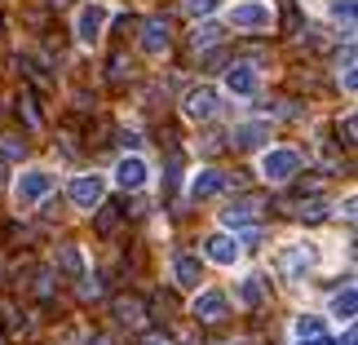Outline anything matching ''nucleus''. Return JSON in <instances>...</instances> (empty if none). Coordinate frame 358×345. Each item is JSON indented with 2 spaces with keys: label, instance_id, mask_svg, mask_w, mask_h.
Returning a JSON list of instances; mask_svg holds the SVG:
<instances>
[{
  "label": "nucleus",
  "instance_id": "2eb2a0df",
  "mask_svg": "<svg viewBox=\"0 0 358 345\" xmlns=\"http://www.w3.org/2000/svg\"><path fill=\"white\" fill-rule=\"evenodd\" d=\"M230 146H235V150H266L270 146V120H243V124H235Z\"/></svg>",
  "mask_w": 358,
  "mask_h": 345
},
{
  "label": "nucleus",
  "instance_id": "20e7f679",
  "mask_svg": "<svg viewBox=\"0 0 358 345\" xmlns=\"http://www.w3.org/2000/svg\"><path fill=\"white\" fill-rule=\"evenodd\" d=\"M226 27H235V31H270L274 27V5L270 0H235V5L226 9Z\"/></svg>",
  "mask_w": 358,
  "mask_h": 345
},
{
  "label": "nucleus",
  "instance_id": "1a4fd4ad",
  "mask_svg": "<svg viewBox=\"0 0 358 345\" xmlns=\"http://www.w3.org/2000/svg\"><path fill=\"white\" fill-rule=\"evenodd\" d=\"M222 89H226L235 102H252L257 93H261V71H257L252 62H230V66H226Z\"/></svg>",
  "mask_w": 358,
  "mask_h": 345
},
{
  "label": "nucleus",
  "instance_id": "f8f14e48",
  "mask_svg": "<svg viewBox=\"0 0 358 345\" xmlns=\"http://www.w3.org/2000/svg\"><path fill=\"white\" fill-rule=\"evenodd\" d=\"M169 274H173V283L182 288V293H199V288H203V261H199V253H173Z\"/></svg>",
  "mask_w": 358,
  "mask_h": 345
},
{
  "label": "nucleus",
  "instance_id": "f257e3e1",
  "mask_svg": "<svg viewBox=\"0 0 358 345\" xmlns=\"http://www.w3.org/2000/svg\"><path fill=\"white\" fill-rule=\"evenodd\" d=\"M319 261H323V248L314 239H287L279 253H274V270H279L287 283H301L319 270Z\"/></svg>",
  "mask_w": 358,
  "mask_h": 345
},
{
  "label": "nucleus",
  "instance_id": "9b49d317",
  "mask_svg": "<svg viewBox=\"0 0 358 345\" xmlns=\"http://www.w3.org/2000/svg\"><path fill=\"white\" fill-rule=\"evenodd\" d=\"M182 111H186L190 124H208V120H217V111H222V93H217L213 85H199V89L186 93Z\"/></svg>",
  "mask_w": 358,
  "mask_h": 345
},
{
  "label": "nucleus",
  "instance_id": "a211bd4d",
  "mask_svg": "<svg viewBox=\"0 0 358 345\" xmlns=\"http://www.w3.org/2000/svg\"><path fill=\"white\" fill-rule=\"evenodd\" d=\"M257 217H261V204H257L252 195H243V199H235V204H230V209H222V226L239 234L243 226H252Z\"/></svg>",
  "mask_w": 358,
  "mask_h": 345
},
{
  "label": "nucleus",
  "instance_id": "cd10ccee",
  "mask_svg": "<svg viewBox=\"0 0 358 345\" xmlns=\"http://www.w3.org/2000/svg\"><path fill=\"white\" fill-rule=\"evenodd\" d=\"M336 345H354V323H350V328H345V337H341V341H336Z\"/></svg>",
  "mask_w": 358,
  "mask_h": 345
},
{
  "label": "nucleus",
  "instance_id": "473e14b6",
  "mask_svg": "<svg viewBox=\"0 0 358 345\" xmlns=\"http://www.w3.org/2000/svg\"><path fill=\"white\" fill-rule=\"evenodd\" d=\"M332 5H341V0H332Z\"/></svg>",
  "mask_w": 358,
  "mask_h": 345
},
{
  "label": "nucleus",
  "instance_id": "2f4dec72",
  "mask_svg": "<svg viewBox=\"0 0 358 345\" xmlns=\"http://www.w3.org/2000/svg\"><path fill=\"white\" fill-rule=\"evenodd\" d=\"M0 31H5V18H0Z\"/></svg>",
  "mask_w": 358,
  "mask_h": 345
},
{
  "label": "nucleus",
  "instance_id": "c756f323",
  "mask_svg": "<svg viewBox=\"0 0 358 345\" xmlns=\"http://www.w3.org/2000/svg\"><path fill=\"white\" fill-rule=\"evenodd\" d=\"M49 5H58V9H62V5H66V0H49Z\"/></svg>",
  "mask_w": 358,
  "mask_h": 345
},
{
  "label": "nucleus",
  "instance_id": "aec40b11",
  "mask_svg": "<svg viewBox=\"0 0 358 345\" xmlns=\"http://www.w3.org/2000/svg\"><path fill=\"white\" fill-rule=\"evenodd\" d=\"M222 40H226V31H222V22H208V18H203L199 27H195V31H190V49H213V45H222Z\"/></svg>",
  "mask_w": 358,
  "mask_h": 345
},
{
  "label": "nucleus",
  "instance_id": "bb28decb",
  "mask_svg": "<svg viewBox=\"0 0 358 345\" xmlns=\"http://www.w3.org/2000/svg\"><path fill=\"white\" fill-rule=\"evenodd\" d=\"M341 133H345L341 142H345V146H354V115H345V124H341Z\"/></svg>",
  "mask_w": 358,
  "mask_h": 345
},
{
  "label": "nucleus",
  "instance_id": "7c9ffc66",
  "mask_svg": "<svg viewBox=\"0 0 358 345\" xmlns=\"http://www.w3.org/2000/svg\"><path fill=\"white\" fill-rule=\"evenodd\" d=\"M150 345H173V341H150Z\"/></svg>",
  "mask_w": 358,
  "mask_h": 345
},
{
  "label": "nucleus",
  "instance_id": "6ab92c4d",
  "mask_svg": "<svg viewBox=\"0 0 358 345\" xmlns=\"http://www.w3.org/2000/svg\"><path fill=\"white\" fill-rule=\"evenodd\" d=\"M327 314H332V323H354V314H358V288L345 283L341 293H332V301H327Z\"/></svg>",
  "mask_w": 358,
  "mask_h": 345
},
{
  "label": "nucleus",
  "instance_id": "c85d7f7f",
  "mask_svg": "<svg viewBox=\"0 0 358 345\" xmlns=\"http://www.w3.org/2000/svg\"><path fill=\"white\" fill-rule=\"evenodd\" d=\"M296 345H336V341H327V337H314V341H296Z\"/></svg>",
  "mask_w": 358,
  "mask_h": 345
},
{
  "label": "nucleus",
  "instance_id": "0eeeda50",
  "mask_svg": "<svg viewBox=\"0 0 358 345\" xmlns=\"http://www.w3.org/2000/svg\"><path fill=\"white\" fill-rule=\"evenodd\" d=\"M106 22H111V5H102V0L80 5V13H76V40H80V49L98 45V40L106 36Z\"/></svg>",
  "mask_w": 358,
  "mask_h": 345
},
{
  "label": "nucleus",
  "instance_id": "dca6fc26",
  "mask_svg": "<svg viewBox=\"0 0 358 345\" xmlns=\"http://www.w3.org/2000/svg\"><path fill=\"white\" fill-rule=\"evenodd\" d=\"M137 45H142L146 58H164V53L173 49V27L164 22V18H150L142 27V36H137Z\"/></svg>",
  "mask_w": 358,
  "mask_h": 345
},
{
  "label": "nucleus",
  "instance_id": "ddd939ff",
  "mask_svg": "<svg viewBox=\"0 0 358 345\" xmlns=\"http://www.w3.org/2000/svg\"><path fill=\"white\" fill-rule=\"evenodd\" d=\"M226 190H230V177H226L222 169H199L195 177H190L186 195L195 199V204H208V199H217V195H226Z\"/></svg>",
  "mask_w": 358,
  "mask_h": 345
},
{
  "label": "nucleus",
  "instance_id": "412c9836",
  "mask_svg": "<svg viewBox=\"0 0 358 345\" xmlns=\"http://www.w3.org/2000/svg\"><path fill=\"white\" fill-rule=\"evenodd\" d=\"M115 319L129 323V328H142V323H146V306H142L137 297H120V301H115Z\"/></svg>",
  "mask_w": 358,
  "mask_h": 345
},
{
  "label": "nucleus",
  "instance_id": "9d476101",
  "mask_svg": "<svg viewBox=\"0 0 358 345\" xmlns=\"http://www.w3.org/2000/svg\"><path fill=\"white\" fill-rule=\"evenodd\" d=\"M190 314H195V323H222L230 319V297L222 288H199L195 301H190Z\"/></svg>",
  "mask_w": 358,
  "mask_h": 345
},
{
  "label": "nucleus",
  "instance_id": "7ed1b4c3",
  "mask_svg": "<svg viewBox=\"0 0 358 345\" xmlns=\"http://www.w3.org/2000/svg\"><path fill=\"white\" fill-rule=\"evenodd\" d=\"M257 173H261V182H270V186L296 182V173H301V150H296V146H266V150H261V160H257Z\"/></svg>",
  "mask_w": 358,
  "mask_h": 345
},
{
  "label": "nucleus",
  "instance_id": "4468645a",
  "mask_svg": "<svg viewBox=\"0 0 358 345\" xmlns=\"http://www.w3.org/2000/svg\"><path fill=\"white\" fill-rule=\"evenodd\" d=\"M266 297H270V279L261 270L243 274V279L235 283V306H243V310H261V306H266Z\"/></svg>",
  "mask_w": 358,
  "mask_h": 345
},
{
  "label": "nucleus",
  "instance_id": "f3484780",
  "mask_svg": "<svg viewBox=\"0 0 358 345\" xmlns=\"http://www.w3.org/2000/svg\"><path fill=\"white\" fill-rule=\"evenodd\" d=\"M53 270L66 274V279H85V274H89V257H85V248H80V244H62V248H58V257H53Z\"/></svg>",
  "mask_w": 358,
  "mask_h": 345
},
{
  "label": "nucleus",
  "instance_id": "4be33fe9",
  "mask_svg": "<svg viewBox=\"0 0 358 345\" xmlns=\"http://www.w3.org/2000/svg\"><path fill=\"white\" fill-rule=\"evenodd\" d=\"M292 213L301 217V222H323V217L332 213V204H327V199H319V195H306L301 204H292Z\"/></svg>",
  "mask_w": 358,
  "mask_h": 345
},
{
  "label": "nucleus",
  "instance_id": "6e6552de",
  "mask_svg": "<svg viewBox=\"0 0 358 345\" xmlns=\"http://www.w3.org/2000/svg\"><path fill=\"white\" fill-rule=\"evenodd\" d=\"M203 261H213V266H222V270H235L243 261V239L230 234V230H213L208 239H203Z\"/></svg>",
  "mask_w": 358,
  "mask_h": 345
},
{
  "label": "nucleus",
  "instance_id": "f03ea898",
  "mask_svg": "<svg viewBox=\"0 0 358 345\" xmlns=\"http://www.w3.org/2000/svg\"><path fill=\"white\" fill-rule=\"evenodd\" d=\"M53 186H58L53 169H45V164H27V169L13 177V209H18V213H36L40 204L53 195Z\"/></svg>",
  "mask_w": 358,
  "mask_h": 345
},
{
  "label": "nucleus",
  "instance_id": "393cba45",
  "mask_svg": "<svg viewBox=\"0 0 358 345\" xmlns=\"http://www.w3.org/2000/svg\"><path fill=\"white\" fill-rule=\"evenodd\" d=\"M217 9H222V0H186V13H190V18H213Z\"/></svg>",
  "mask_w": 358,
  "mask_h": 345
},
{
  "label": "nucleus",
  "instance_id": "b1692460",
  "mask_svg": "<svg viewBox=\"0 0 358 345\" xmlns=\"http://www.w3.org/2000/svg\"><path fill=\"white\" fill-rule=\"evenodd\" d=\"M336 76H341V85H345V93L354 98V89H358V76H354V45L345 40V53L336 58Z\"/></svg>",
  "mask_w": 358,
  "mask_h": 345
},
{
  "label": "nucleus",
  "instance_id": "a878e982",
  "mask_svg": "<svg viewBox=\"0 0 358 345\" xmlns=\"http://www.w3.org/2000/svg\"><path fill=\"white\" fill-rule=\"evenodd\" d=\"M22 142H18V137H13V133H0V155H9V160H22Z\"/></svg>",
  "mask_w": 358,
  "mask_h": 345
},
{
  "label": "nucleus",
  "instance_id": "5701e85b",
  "mask_svg": "<svg viewBox=\"0 0 358 345\" xmlns=\"http://www.w3.org/2000/svg\"><path fill=\"white\" fill-rule=\"evenodd\" d=\"M314 337H323V319L319 314H296L292 319V341H314Z\"/></svg>",
  "mask_w": 358,
  "mask_h": 345
},
{
  "label": "nucleus",
  "instance_id": "423d86ee",
  "mask_svg": "<svg viewBox=\"0 0 358 345\" xmlns=\"http://www.w3.org/2000/svg\"><path fill=\"white\" fill-rule=\"evenodd\" d=\"M106 182H115L120 190H129V195H137V190L150 186V160L142 155V150H124V155L115 160V169Z\"/></svg>",
  "mask_w": 358,
  "mask_h": 345
},
{
  "label": "nucleus",
  "instance_id": "39448f33",
  "mask_svg": "<svg viewBox=\"0 0 358 345\" xmlns=\"http://www.w3.org/2000/svg\"><path fill=\"white\" fill-rule=\"evenodd\" d=\"M106 173H76L71 182H66V199L76 204L80 213H98L106 204Z\"/></svg>",
  "mask_w": 358,
  "mask_h": 345
}]
</instances>
